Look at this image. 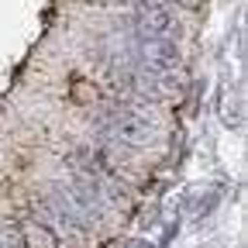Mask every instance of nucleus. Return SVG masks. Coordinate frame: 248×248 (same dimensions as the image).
Wrapping results in <instances>:
<instances>
[{
    "instance_id": "obj_5",
    "label": "nucleus",
    "mask_w": 248,
    "mask_h": 248,
    "mask_svg": "<svg viewBox=\"0 0 248 248\" xmlns=\"http://www.w3.org/2000/svg\"><path fill=\"white\" fill-rule=\"evenodd\" d=\"M117 248H141V241H124V245H117Z\"/></svg>"
},
{
    "instance_id": "obj_3",
    "label": "nucleus",
    "mask_w": 248,
    "mask_h": 248,
    "mask_svg": "<svg viewBox=\"0 0 248 248\" xmlns=\"http://www.w3.org/2000/svg\"><path fill=\"white\" fill-rule=\"evenodd\" d=\"M135 55L138 62L148 69V76H169L179 66V45L176 38H135Z\"/></svg>"
},
{
    "instance_id": "obj_2",
    "label": "nucleus",
    "mask_w": 248,
    "mask_h": 248,
    "mask_svg": "<svg viewBox=\"0 0 248 248\" xmlns=\"http://www.w3.org/2000/svg\"><path fill=\"white\" fill-rule=\"evenodd\" d=\"M135 28L145 38H176L179 21L169 0H135Z\"/></svg>"
},
{
    "instance_id": "obj_1",
    "label": "nucleus",
    "mask_w": 248,
    "mask_h": 248,
    "mask_svg": "<svg viewBox=\"0 0 248 248\" xmlns=\"http://www.w3.org/2000/svg\"><path fill=\"white\" fill-rule=\"evenodd\" d=\"M100 131L117 141V145H128V148H148L155 138H159V121L148 107L138 104H121L114 110L104 114L100 121Z\"/></svg>"
},
{
    "instance_id": "obj_4",
    "label": "nucleus",
    "mask_w": 248,
    "mask_h": 248,
    "mask_svg": "<svg viewBox=\"0 0 248 248\" xmlns=\"http://www.w3.org/2000/svg\"><path fill=\"white\" fill-rule=\"evenodd\" d=\"M21 231V248H59V234L45 221H28Z\"/></svg>"
}]
</instances>
